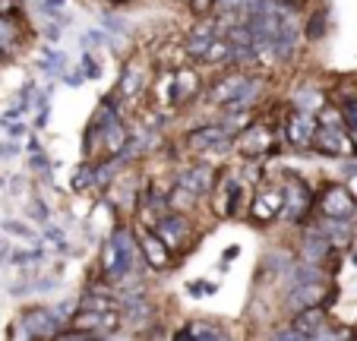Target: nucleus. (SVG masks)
Returning <instances> with one entry per match:
<instances>
[{
    "label": "nucleus",
    "instance_id": "423d86ee",
    "mask_svg": "<svg viewBox=\"0 0 357 341\" xmlns=\"http://www.w3.org/2000/svg\"><path fill=\"white\" fill-rule=\"evenodd\" d=\"M332 285L317 275V278H307V281H294L288 291V307L291 310H303V307H326L332 303Z\"/></svg>",
    "mask_w": 357,
    "mask_h": 341
},
{
    "label": "nucleus",
    "instance_id": "a211bd4d",
    "mask_svg": "<svg viewBox=\"0 0 357 341\" xmlns=\"http://www.w3.org/2000/svg\"><path fill=\"white\" fill-rule=\"evenodd\" d=\"M177 335H187V338H202V341H218V338H225L228 332L212 328L209 322H202V319H193V322H187L183 328H177Z\"/></svg>",
    "mask_w": 357,
    "mask_h": 341
},
{
    "label": "nucleus",
    "instance_id": "412c9836",
    "mask_svg": "<svg viewBox=\"0 0 357 341\" xmlns=\"http://www.w3.org/2000/svg\"><path fill=\"white\" fill-rule=\"evenodd\" d=\"M41 7H45L47 13H51V20H57V22H67V20H63V13H61V10L67 7V0H41Z\"/></svg>",
    "mask_w": 357,
    "mask_h": 341
},
{
    "label": "nucleus",
    "instance_id": "2eb2a0df",
    "mask_svg": "<svg viewBox=\"0 0 357 341\" xmlns=\"http://www.w3.org/2000/svg\"><path fill=\"white\" fill-rule=\"evenodd\" d=\"M196 63H202V67H234V45H231L228 35L225 38L215 35V41L206 47V54Z\"/></svg>",
    "mask_w": 357,
    "mask_h": 341
},
{
    "label": "nucleus",
    "instance_id": "bb28decb",
    "mask_svg": "<svg viewBox=\"0 0 357 341\" xmlns=\"http://www.w3.org/2000/svg\"><path fill=\"white\" fill-rule=\"evenodd\" d=\"M47 241H54V247L67 250V241H63V234L57 231V227H47Z\"/></svg>",
    "mask_w": 357,
    "mask_h": 341
},
{
    "label": "nucleus",
    "instance_id": "dca6fc26",
    "mask_svg": "<svg viewBox=\"0 0 357 341\" xmlns=\"http://www.w3.org/2000/svg\"><path fill=\"white\" fill-rule=\"evenodd\" d=\"M291 326H297L301 332H307V338H317V332L323 326H329V310L326 307H303V310H294V319Z\"/></svg>",
    "mask_w": 357,
    "mask_h": 341
},
{
    "label": "nucleus",
    "instance_id": "6e6552de",
    "mask_svg": "<svg viewBox=\"0 0 357 341\" xmlns=\"http://www.w3.org/2000/svg\"><path fill=\"white\" fill-rule=\"evenodd\" d=\"M234 149L241 155H247V158H259V155L275 149V130H272L266 121L247 123L241 133H234Z\"/></svg>",
    "mask_w": 357,
    "mask_h": 341
},
{
    "label": "nucleus",
    "instance_id": "4be33fe9",
    "mask_svg": "<svg viewBox=\"0 0 357 341\" xmlns=\"http://www.w3.org/2000/svg\"><path fill=\"white\" fill-rule=\"evenodd\" d=\"M187 291L196 297H206V294H215V285L212 281H187Z\"/></svg>",
    "mask_w": 357,
    "mask_h": 341
},
{
    "label": "nucleus",
    "instance_id": "ddd939ff",
    "mask_svg": "<svg viewBox=\"0 0 357 341\" xmlns=\"http://www.w3.org/2000/svg\"><path fill=\"white\" fill-rule=\"evenodd\" d=\"M215 171H212L209 165H196V167H183L181 174H177V187H183V190H190L193 196H209L212 193V187H215Z\"/></svg>",
    "mask_w": 357,
    "mask_h": 341
},
{
    "label": "nucleus",
    "instance_id": "c85d7f7f",
    "mask_svg": "<svg viewBox=\"0 0 357 341\" xmlns=\"http://www.w3.org/2000/svg\"><path fill=\"white\" fill-rule=\"evenodd\" d=\"M20 152V146H13V142H10V146H0V155H3V158H10V155H16Z\"/></svg>",
    "mask_w": 357,
    "mask_h": 341
},
{
    "label": "nucleus",
    "instance_id": "a878e982",
    "mask_svg": "<svg viewBox=\"0 0 357 341\" xmlns=\"http://www.w3.org/2000/svg\"><path fill=\"white\" fill-rule=\"evenodd\" d=\"M98 45H108V35L105 32H86V47H98Z\"/></svg>",
    "mask_w": 357,
    "mask_h": 341
},
{
    "label": "nucleus",
    "instance_id": "7ed1b4c3",
    "mask_svg": "<svg viewBox=\"0 0 357 341\" xmlns=\"http://www.w3.org/2000/svg\"><path fill=\"white\" fill-rule=\"evenodd\" d=\"M152 231L162 237L165 247H168L171 253H183V250L193 243V227H190V221H187V212H174V209H168L165 215H158V221L152 225Z\"/></svg>",
    "mask_w": 357,
    "mask_h": 341
},
{
    "label": "nucleus",
    "instance_id": "f3484780",
    "mask_svg": "<svg viewBox=\"0 0 357 341\" xmlns=\"http://www.w3.org/2000/svg\"><path fill=\"white\" fill-rule=\"evenodd\" d=\"M212 41H215V32H212L209 22H206V26H196L193 32L187 35V41H183V47H187V54H190V61H199Z\"/></svg>",
    "mask_w": 357,
    "mask_h": 341
},
{
    "label": "nucleus",
    "instance_id": "7c9ffc66",
    "mask_svg": "<svg viewBox=\"0 0 357 341\" xmlns=\"http://www.w3.org/2000/svg\"><path fill=\"white\" fill-rule=\"evenodd\" d=\"M351 142H354V155H357V136H351Z\"/></svg>",
    "mask_w": 357,
    "mask_h": 341
},
{
    "label": "nucleus",
    "instance_id": "6ab92c4d",
    "mask_svg": "<svg viewBox=\"0 0 357 341\" xmlns=\"http://www.w3.org/2000/svg\"><path fill=\"white\" fill-rule=\"evenodd\" d=\"M177 92H181V105L190 101L196 92H199V76L190 67H177Z\"/></svg>",
    "mask_w": 357,
    "mask_h": 341
},
{
    "label": "nucleus",
    "instance_id": "aec40b11",
    "mask_svg": "<svg viewBox=\"0 0 357 341\" xmlns=\"http://www.w3.org/2000/svg\"><path fill=\"white\" fill-rule=\"evenodd\" d=\"M323 29H326V13L319 10V13L310 16V22H307V29H303V35H307L310 41H317V38H323Z\"/></svg>",
    "mask_w": 357,
    "mask_h": 341
},
{
    "label": "nucleus",
    "instance_id": "9d476101",
    "mask_svg": "<svg viewBox=\"0 0 357 341\" xmlns=\"http://www.w3.org/2000/svg\"><path fill=\"white\" fill-rule=\"evenodd\" d=\"M212 209H215L218 218H231V215H237V206H241L243 199V190L241 183L234 181V174H228V171H222V174L215 177V187H212Z\"/></svg>",
    "mask_w": 357,
    "mask_h": 341
},
{
    "label": "nucleus",
    "instance_id": "f257e3e1",
    "mask_svg": "<svg viewBox=\"0 0 357 341\" xmlns=\"http://www.w3.org/2000/svg\"><path fill=\"white\" fill-rule=\"evenodd\" d=\"M139 259V243H136L133 227H114V234L101 247V278L108 285H121L133 275V266Z\"/></svg>",
    "mask_w": 357,
    "mask_h": 341
},
{
    "label": "nucleus",
    "instance_id": "b1692460",
    "mask_svg": "<svg viewBox=\"0 0 357 341\" xmlns=\"http://www.w3.org/2000/svg\"><path fill=\"white\" fill-rule=\"evenodd\" d=\"M0 16H7V20H20V0H0Z\"/></svg>",
    "mask_w": 357,
    "mask_h": 341
},
{
    "label": "nucleus",
    "instance_id": "1a4fd4ad",
    "mask_svg": "<svg viewBox=\"0 0 357 341\" xmlns=\"http://www.w3.org/2000/svg\"><path fill=\"white\" fill-rule=\"evenodd\" d=\"M136 243H139V256L142 262H146L152 272H168L171 262H174V253H171L168 247H165V241L152 231V227H139L136 231Z\"/></svg>",
    "mask_w": 357,
    "mask_h": 341
},
{
    "label": "nucleus",
    "instance_id": "9b49d317",
    "mask_svg": "<svg viewBox=\"0 0 357 341\" xmlns=\"http://www.w3.org/2000/svg\"><path fill=\"white\" fill-rule=\"evenodd\" d=\"M313 146H317L323 155H332V158L354 155V142H351V130L348 127H326V123H319Z\"/></svg>",
    "mask_w": 357,
    "mask_h": 341
},
{
    "label": "nucleus",
    "instance_id": "5701e85b",
    "mask_svg": "<svg viewBox=\"0 0 357 341\" xmlns=\"http://www.w3.org/2000/svg\"><path fill=\"white\" fill-rule=\"evenodd\" d=\"M3 231L13 237H32V227L22 225V221H3Z\"/></svg>",
    "mask_w": 357,
    "mask_h": 341
},
{
    "label": "nucleus",
    "instance_id": "4468645a",
    "mask_svg": "<svg viewBox=\"0 0 357 341\" xmlns=\"http://www.w3.org/2000/svg\"><path fill=\"white\" fill-rule=\"evenodd\" d=\"M20 319L29 326L32 338H57V332H61L57 322H63L57 319V310H47V307H29Z\"/></svg>",
    "mask_w": 357,
    "mask_h": 341
},
{
    "label": "nucleus",
    "instance_id": "393cba45",
    "mask_svg": "<svg viewBox=\"0 0 357 341\" xmlns=\"http://www.w3.org/2000/svg\"><path fill=\"white\" fill-rule=\"evenodd\" d=\"M82 67H86V70H82V73H86V79H95V76L101 73V70H98V63L92 61V54H86V57H82Z\"/></svg>",
    "mask_w": 357,
    "mask_h": 341
},
{
    "label": "nucleus",
    "instance_id": "cd10ccee",
    "mask_svg": "<svg viewBox=\"0 0 357 341\" xmlns=\"http://www.w3.org/2000/svg\"><path fill=\"white\" fill-rule=\"evenodd\" d=\"M237 256H241V247H231V250H225V253H222V268H228L231 262L237 259Z\"/></svg>",
    "mask_w": 357,
    "mask_h": 341
},
{
    "label": "nucleus",
    "instance_id": "39448f33",
    "mask_svg": "<svg viewBox=\"0 0 357 341\" xmlns=\"http://www.w3.org/2000/svg\"><path fill=\"white\" fill-rule=\"evenodd\" d=\"M319 212H323V218L332 221H354L357 199L344 183H326L319 190Z\"/></svg>",
    "mask_w": 357,
    "mask_h": 341
},
{
    "label": "nucleus",
    "instance_id": "c756f323",
    "mask_svg": "<svg viewBox=\"0 0 357 341\" xmlns=\"http://www.w3.org/2000/svg\"><path fill=\"white\" fill-rule=\"evenodd\" d=\"M282 3H288V7H294V10H297V7L303 3V0H282Z\"/></svg>",
    "mask_w": 357,
    "mask_h": 341
},
{
    "label": "nucleus",
    "instance_id": "f8f14e48",
    "mask_svg": "<svg viewBox=\"0 0 357 341\" xmlns=\"http://www.w3.org/2000/svg\"><path fill=\"white\" fill-rule=\"evenodd\" d=\"M234 142V133H231L225 123H206V127L193 130L187 136V146L193 152H212V149H222V146H231Z\"/></svg>",
    "mask_w": 357,
    "mask_h": 341
},
{
    "label": "nucleus",
    "instance_id": "0eeeda50",
    "mask_svg": "<svg viewBox=\"0 0 357 341\" xmlns=\"http://www.w3.org/2000/svg\"><path fill=\"white\" fill-rule=\"evenodd\" d=\"M317 130H319L317 114L307 111V107H294V111H288V117H284V123H282L284 142H291L294 149L313 146V139H317Z\"/></svg>",
    "mask_w": 357,
    "mask_h": 341
},
{
    "label": "nucleus",
    "instance_id": "20e7f679",
    "mask_svg": "<svg viewBox=\"0 0 357 341\" xmlns=\"http://www.w3.org/2000/svg\"><path fill=\"white\" fill-rule=\"evenodd\" d=\"M282 209H284V187L282 181L269 183L263 181L257 190H253V199H250V218L257 225H269V221L282 218Z\"/></svg>",
    "mask_w": 357,
    "mask_h": 341
},
{
    "label": "nucleus",
    "instance_id": "f03ea898",
    "mask_svg": "<svg viewBox=\"0 0 357 341\" xmlns=\"http://www.w3.org/2000/svg\"><path fill=\"white\" fill-rule=\"evenodd\" d=\"M282 187H284V209H282V221L288 225H303L307 215L313 209V190L310 183L303 181L294 171H284L282 174Z\"/></svg>",
    "mask_w": 357,
    "mask_h": 341
}]
</instances>
